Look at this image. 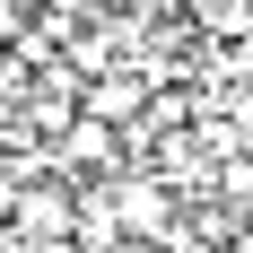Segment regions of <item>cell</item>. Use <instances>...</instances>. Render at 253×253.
<instances>
[{"mask_svg":"<svg viewBox=\"0 0 253 253\" xmlns=\"http://www.w3.org/2000/svg\"><path fill=\"white\" fill-rule=\"evenodd\" d=\"M9 218H18V175L0 166V236H9Z\"/></svg>","mask_w":253,"mask_h":253,"instance_id":"obj_1","label":"cell"},{"mask_svg":"<svg viewBox=\"0 0 253 253\" xmlns=\"http://www.w3.org/2000/svg\"><path fill=\"white\" fill-rule=\"evenodd\" d=\"M227 253H253V227H236V245H227Z\"/></svg>","mask_w":253,"mask_h":253,"instance_id":"obj_2","label":"cell"}]
</instances>
